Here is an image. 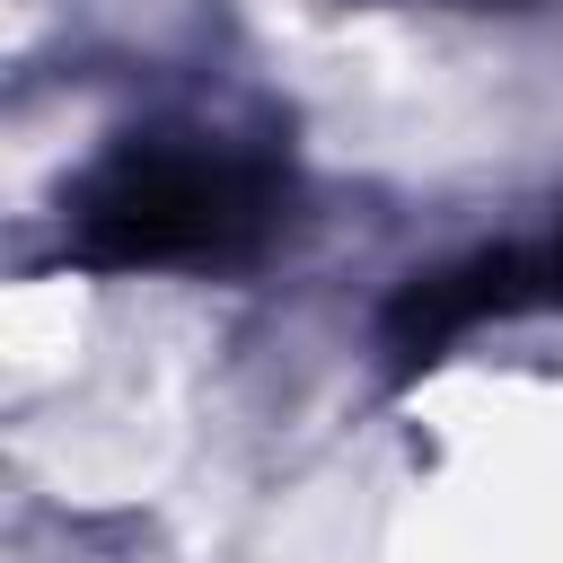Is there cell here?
<instances>
[{
    "instance_id": "6da1fadb",
    "label": "cell",
    "mask_w": 563,
    "mask_h": 563,
    "mask_svg": "<svg viewBox=\"0 0 563 563\" xmlns=\"http://www.w3.org/2000/svg\"><path fill=\"white\" fill-rule=\"evenodd\" d=\"M264 220V185L238 158L202 150H141L88 194V255L106 264H176L220 255Z\"/></svg>"
}]
</instances>
